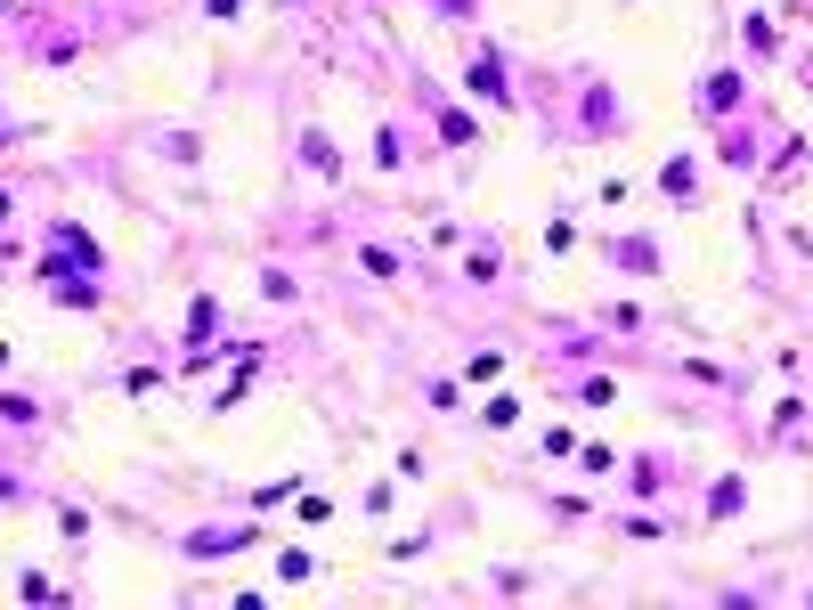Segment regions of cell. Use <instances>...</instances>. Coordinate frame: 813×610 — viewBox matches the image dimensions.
<instances>
[{"label":"cell","mask_w":813,"mask_h":610,"mask_svg":"<svg viewBox=\"0 0 813 610\" xmlns=\"http://www.w3.org/2000/svg\"><path fill=\"white\" fill-rule=\"evenodd\" d=\"M212 334H220V301L196 293V301H187V342H212Z\"/></svg>","instance_id":"cell-3"},{"label":"cell","mask_w":813,"mask_h":610,"mask_svg":"<svg viewBox=\"0 0 813 610\" xmlns=\"http://www.w3.org/2000/svg\"><path fill=\"white\" fill-rule=\"evenodd\" d=\"M0 220H9V196H0Z\"/></svg>","instance_id":"cell-6"},{"label":"cell","mask_w":813,"mask_h":610,"mask_svg":"<svg viewBox=\"0 0 813 610\" xmlns=\"http://www.w3.org/2000/svg\"><path fill=\"white\" fill-rule=\"evenodd\" d=\"M732 98H740V74H708V90H700V106H708V114H724Z\"/></svg>","instance_id":"cell-4"},{"label":"cell","mask_w":813,"mask_h":610,"mask_svg":"<svg viewBox=\"0 0 813 610\" xmlns=\"http://www.w3.org/2000/svg\"><path fill=\"white\" fill-rule=\"evenodd\" d=\"M464 82H472V98H488V106H505V98H513V90H505V74H496V49H480V57H472Z\"/></svg>","instance_id":"cell-2"},{"label":"cell","mask_w":813,"mask_h":610,"mask_svg":"<svg viewBox=\"0 0 813 610\" xmlns=\"http://www.w3.org/2000/svg\"><path fill=\"white\" fill-rule=\"evenodd\" d=\"M244 545H253L244 529H196V537L179 545V554H187V562H220V554H244Z\"/></svg>","instance_id":"cell-1"},{"label":"cell","mask_w":813,"mask_h":610,"mask_svg":"<svg viewBox=\"0 0 813 610\" xmlns=\"http://www.w3.org/2000/svg\"><path fill=\"white\" fill-rule=\"evenodd\" d=\"M301 155H309V171H334V163H342V155H334V147H326L318 131H309V139H301Z\"/></svg>","instance_id":"cell-5"}]
</instances>
